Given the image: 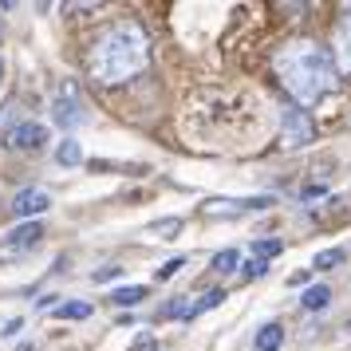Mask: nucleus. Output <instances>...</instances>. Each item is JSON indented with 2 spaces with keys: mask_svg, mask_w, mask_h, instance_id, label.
Segmentation results:
<instances>
[{
  "mask_svg": "<svg viewBox=\"0 0 351 351\" xmlns=\"http://www.w3.org/2000/svg\"><path fill=\"white\" fill-rule=\"evenodd\" d=\"M276 75L285 83V91L292 95L296 107H312L319 99L335 91V64L328 48H319L316 40H292L276 51Z\"/></svg>",
  "mask_w": 351,
  "mask_h": 351,
  "instance_id": "obj_1",
  "label": "nucleus"
},
{
  "mask_svg": "<svg viewBox=\"0 0 351 351\" xmlns=\"http://www.w3.org/2000/svg\"><path fill=\"white\" fill-rule=\"evenodd\" d=\"M150 64V40L134 20L111 24L107 32H99V40L91 44L87 67H91V80L99 83H127L130 75H138Z\"/></svg>",
  "mask_w": 351,
  "mask_h": 351,
  "instance_id": "obj_2",
  "label": "nucleus"
},
{
  "mask_svg": "<svg viewBox=\"0 0 351 351\" xmlns=\"http://www.w3.org/2000/svg\"><path fill=\"white\" fill-rule=\"evenodd\" d=\"M316 138V123H312V114L304 111V107H285L280 111V146L285 150H296V146H308Z\"/></svg>",
  "mask_w": 351,
  "mask_h": 351,
  "instance_id": "obj_3",
  "label": "nucleus"
},
{
  "mask_svg": "<svg viewBox=\"0 0 351 351\" xmlns=\"http://www.w3.org/2000/svg\"><path fill=\"white\" fill-rule=\"evenodd\" d=\"M272 197H209L206 206H202V213L206 217H241V213H256V209H269Z\"/></svg>",
  "mask_w": 351,
  "mask_h": 351,
  "instance_id": "obj_4",
  "label": "nucleus"
},
{
  "mask_svg": "<svg viewBox=\"0 0 351 351\" xmlns=\"http://www.w3.org/2000/svg\"><path fill=\"white\" fill-rule=\"evenodd\" d=\"M51 119H56L64 130L83 127V123H87V114H83V107H80V99H75V87H71V83H67L64 91H60V99L51 103Z\"/></svg>",
  "mask_w": 351,
  "mask_h": 351,
  "instance_id": "obj_5",
  "label": "nucleus"
},
{
  "mask_svg": "<svg viewBox=\"0 0 351 351\" xmlns=\"http://www.w3.org/2000/svg\"><path fill=\"white\" fill-rule=\"evenodd\" d=\"M44 143H48V127H40V123H20V127L8 130L12 150H40Z\"/></svg>",
  "mask_w": 351,
  "mask_h": 351,
  "instance_id": "obj_6",
  "label": "nucleus"
},
{
  "mask_svg": "<svg viewBox=\"0 0 351 351\" xmlns=\"http://www.w3.org/2000/svg\"><path fill=\"white\" fill-rule=\"evenodd\" d=\"M48 209H51V197L44 190H20L16 197H12V213H16V217H28V221L40 217V213H48Z\"/></svg>",
  "mask_w": 351,
  "mask_h": 351,
  "instance_id": "obj_7",
  "label": "nucleus"
},
{
  "mask_svg": "<svg viewBox=\"0 0 351 351\" xmlns=\"http://www.w3.org/2000/svg\"><path fill=\"white\" fill-rule=\"evenodd\" d=\"M40 237H44V225H40V221H24L20 229H12V233H8V241H4V253H24V249H36V245H40Z\"/></svg>",
  "mask_w": 351,
  "mask_h": 351,
  "instance_id": "obj_8",
  "label": "nucleus"
},
{
  "mask_svg": "<svg viewBox=\"0 0 351 351\" xmlns=\"http://www.w3.org/2000/svg\"><path fill=\"white\" fill-rule=\"evenodd\" d=\"M107 300L119 304V308H134L138 300H146V285H123V288H114Z\"/></svg>",
  "mask_w": 351,
  "mask_h": 351,
  "instance_id": "obj_9",
  "label": "nucleus"
},
{
  "mask_svg": "<svg viewBox=\"0 0 351 351\" xmlns=\"http://www.w3.org/2000/svg\"><path fill=\"white\" fill-rule=\"evenodd\" d=\"M300 304L308 308V312H319V308H328V304H332V288H328V285H312V288H304Z\"/></svg>",
  "mask_w": 351,
  "mask_h": 351,
  "instance_id": "obj_10",
  "label": "nucleus"
},
{
  "mask_svg": "<svg viewBox=\"0 0 351 351\" xmlns=\"http://www.w3.org/2000/svg\"><path fill=\"white\" fill-rule=\"evenodd\" d=\"M335 56H339V67L351 71V20H343L335 32Z\"/></svg>",
  "mask_w": 351,
  "mask_h": 351,
  "instance_id": "obj_11",
  "label": "nucleus"
},
{
  "mask_svg": "<svg viewBox=\"0 0 351 351\" xmlns=\"http://www.w3.org/2000/svg\"><path fill=\"white\" fill-rule=\"evenodd\" d=\"M51 312H56L60 319H87L91 312H95V308H91L87 300H64V304H56Z\"/></svg>",
  "mask_w": 351,
  "mask_h": 351,
  "instance_id": "obj_12",
  "label": "nucleus"
},
{
  "mask_svg": "<svg viewBox=\"0 0 351 351\" xmlns=\"http://www.w3.org/2000/svg\"><path fill=\"white\" fill-rule=\"evenodd\" d=\"M280 339H285V328H280V324H265V328L256 332V348L261 351H276L280 348Z\"/></svg>",
  "mask_w": 351,
  "mask_h": 351,
  "instance_id": "obj_13",
  "label": "nucleus"
},
{
  "mask_svg": "<svg viewBox=\"0 0 351 351\" xmlns=\"http://www.w3.org/2000/svg\"><path fill=\"white\" fill-rule=\"evenodd\" d=\"M56 162H60V166H80L83 162L80 143H75V138H64V143L56 146Z\"/></svg>",
  "mask_w": 351,
  "mask_h": 351,
  "instance_id": "obj_14",
  "label": "nucleus"
},
{
  "mask_svg": "<svg viewBox=\"0 0 351 351\" xmlns=\"http://www.w3.org/2000/svg\"><path fill=\"white\" fill-rule=\"evenodd\" d=\"M178 233H182V221H178V217H166V221H154L150 229H146V237H154V241H174Z\"/></svg>",
  "mask_w": 351,
  "mask_h": 351,
  "instance_id": "obj_15",
  "label": "nucleus"
},
{
  "mask_svg": "<svg viewBox=\"0 0 351 351\" xmlns=\"http://www.w3.org/2000/svg\"><path fill=\"white\" fill-rule=\"evenodd\" d=\"M253 253H256V261H272V256L285 253V241H276V237H261V241H253Z\"/></svg>",
  "mask_w": 351,
  "mask_h": 351,
  "instance_id": "obj_16",
  "label": "nucleus"
},
{
  "mask_svg": "<svg viewBox=\"0 0 351 351\" xmlns=\"http://www.w3.org/2000/svg\"><path fill=\"white\" fill-rule=\"evenodd\" d=\"M343 261H348V253H343V249H324V253H316L312 269L328 272V269H335V265H343Z\"/></svg>",
  "mask_w": 351,
  "mask_h": 351,
  "instance_id": "obj_17",
  "label": "nucleus"
},
{
  "mask_svg": "<svg viewBox=\"0 0 351 351\" xmlns=\"http://www.w3.org/2000/svg\"><path fill=\"white\" fill-rule=\"evenodd\" d=\"M241 265V256H237V249H221V253L213 256V272H233Z\"/></svg>",
  "mask_w": 351,
  "mask_h": 351,
  "instance_id": "obj_18",
  "label": "nucleus"
},
{
  "mask_svg": "<svg viewBox=\"0 0 351 351\" xmlns=\"http://www.w3.org/2000/svg\"><path fill=\"white\" fill-rule=\"evenodd\" d=\"M221 300H225V292H221V288H213V292H206L202 300H193V316H202V312H209V308H217Z\"/></svg>",
  "mask_w": 351,
  "mask_h": 351,
  "instance_id": "obj_19",
  "label": "nucleus"
},
{
  "mask_svg": "<svg viewBox=\"0 0 351 351\" xmlns=\"http://www.w3.org/2000/svg\"><path fill=\"white\" fill-rule=\"evenodd\" d=\"M178 269H186V256H174V261H166V265H162V269L154 272V276H158V280H170V276H174Z\"/></svg>",
  "mask_w": 351,
  "mask_h": 351,
  "instance_id": "obj_20",
  "label": "nucleus"
},
{
  "mask_svg": "<svg viewBox=\"0 0 351 351\" xmlns=\"http://www.w3.org/2000/svg\"><path fill=\"white\" fill-rule=\"evenodd\" d=\"M265 272H269V261H245V276H265Z\"/></svg>",
  "mask_w": 351,
  "mask_h": 351,
  "instance_id": "obj_21",
  "label": "nucleus"
},
{
  "mask_svg": "<svg viewBox=\"0 0 351 351\" xmlns=\"http://www.w3.org/2000/svg\"><path fill=\"white\" fill-rule=\"evenodd\" d=\"M119 272H123V269H114V265H107V269H95V272H91V280H95V285H103V280H114Z\"/></svg>",
  "mask_w": 351,
  "mask_h": 351,
  "instance_id": "obj_22",
  "label": "nucleus"
},
{
  "mask_svg": "<svg viewBox=\"0 0 351 351\" xmlns=\"http://www.w3.org/2000/svg\"><path fill=\"white\" fill-rule=\"evenodd\" d=\"M304 197H308V202H312V197H324V186H308V190H304Z\"/></svg>",
  "mask_w": 351,
  "mask_h": 351,
  "instance_id": "obj_23",
  "label": "nucleus"
},
{
  "mask_svg": "<svg viewBox=\"0 0 351 351\" xmlns=\"http://www.w3.org/2000/svg\"><path fill=\"white\" fill-rule=\"evenodd\" d=\"M0 75H4V64H0Z\"/></svg>",
  "mask_w": 351,
  "mask_h": 351,
  "instance_id": "obj_24",
  "label": "nucleus"
}]
</instances>
